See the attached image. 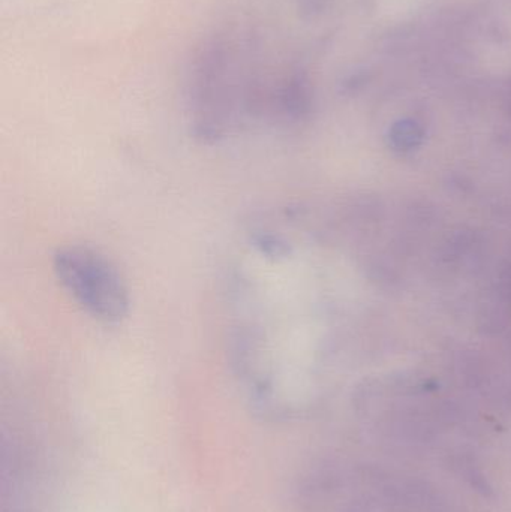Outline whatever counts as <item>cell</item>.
<instances>
[{
  "label": "cell",
  "mask_w": 511,
  "mask_h": 512,
  "mask_svg": "<svg viewBox=\"0 0 511 512\" xmlns=\"http://www.w3.org/2000/svg\"><path fill=\"white\" fill-rule=\"evenodd\" d=\"M53 271L60 286L93 321L111 327L128 318V285L101 252L84 245L60 246L53 255Z\"/></svg>",
  "instance_id": "1"
}]
</instances>
